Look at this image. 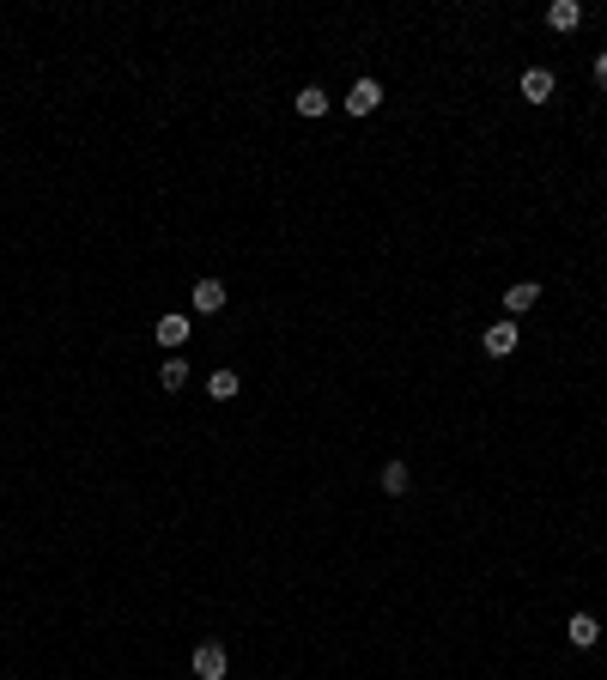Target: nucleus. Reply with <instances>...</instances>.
I'll use <instances>...</instances> for the list:
<instances>
[{"mask_svg": "<svg viewBox=\"0 0 607 680\" xmlns=\"http://www.w3.org/2000/svg\"><path fill=\"white\" fill-rule=\"evenodd\" d=\"M188 668H195L201 680H225V675H231V656H225V644H213V638H207V644H195Z\"/></svg>", "mask_w": 607, "mask_h": 680, "instance_id": "1", "label": "nucleus"}, {"mask_svg": "<svg viewBox=\"0 0 607 680\" xmlns=\"http://www.w3.org/2000/svg\"><path fill=\"white\" fill-rule=\"evenodd\" d=\"M516 322H492V328H486L480 335V346H486V359H510V353H516Z\"/></svg>", "mask_w": 607, "mask_h": 680, "instance_id": "2", "label": "nucleus"}, {"mask_svg": "<svg viewBox=\"0 0 607 680\" xmlns=\"http://www.w3.org/2000/svg\"><path fill=\"white\" fill-rule=\"evenodd\" d=\"M346 116H371V110H377V103H383V85L377 80H352V92H346Z\"/></svg>", "mask_w": 607, "mask_h": 680, "instance_id": "3", "label": "nucleus"}, {"mask_svg": "<svg viewBox=\"0 0 607 680\" xmlns=\"http://www.w3.org/2000/svg\"><path fill=\"white\" fill-rule=\"evenodd\" d=\"M188 304H195L201 316H219V310H225V286L219 280H195V286H188Z\"/></svg>", "mask_w": 607, "mask_h": 680, "instance_id": "4", "label": "nucleus"}, {"mask_svg": "<svg viewBox=\"0 0 607 680\" xmlns=\"http://www.w3.org/2000/svg\"><path fill=\"white\" fill-rule=\"evenodd\" d=\"M535 304H541V280H516L505 292V310L510 316H523V310H535Z\"/></svg>", "mask_w": 607, "mask_h": 680, "instance_id": "5", "label": "nucleus"}, {"mask_svg": "<svg viewBox=\"0 0 607 680\" xmlns=\"http://www.w3.org/2000/svg\"><path fill=\"white\" fill-rule=\"evenodd\" d=\"M546 24L565 37V31H577V24H583V6H577V0H553V6H546Z\"/></svg>", "mask_w": 607, "mask_h": 680, "instance_id": "6", "label": "nucleus"}, {"mask_svg": "<svg viewBox=\"0 0 607 680\" xmlns=\"http://www.w3.org/2000/svg\"><path fill=\"white\" fill-rule=\"evenodd\" d=\"M565 638L577 644V650H595V638H602V626H595V614H571Z\"/></svg>", "mask_w": 607, "mask_h": 680, "instance_id": "7", "label": "nucleus"}, {"mask_svg": "<svg viewBox=\"0 0 607 680\" xmlns=\"http://www.w3.org/2000/svg\"><path fill=\"white\" fill-rule=\"evenodd\" d=\"M377 486H383L389 499H401L407 486H413V474H407V461H383V474H377Z\"/></svg>", "mask_w": 607, "mask_h": 680, "instance_id": "8", "label": "nucleus"}, {"mask_svg": "<svg viewBox=\"0 0 607 680\" xmlns=\"http://www.w3.org/2000/svg\"><path fill=\"white\" fill-rule=\"evenodd\" d=\"M523 98H528V103H546V98H553V73H546V67H528V73H523Z\"/></svg>", "mask_w": 607, "mask_h": 680, "instance_id": "9", "label": "nucleus"}, {"mask_svg": "<svg viewBox=\"0 0 607 680\" xmlns=\"http://www.w3.org/2000/svg\"><path fill=\"white\" fill-rule=\"evenodd\" d=\"M182 340H188V316H159V346H170V353H177Z\"/></svg>", "mask_w": 607, "mask_h": 680, "instance_id": "10", "label": "nucleus"}, {"mask_svg": "<svg viewBox=\"0 0 607 680\" xmlns=\"http://www.w3.org/2000/svg\"><path fill=\"white\" fill-rule=\"evenodd\" d=\"M237 389H243V383H237V371H213V377H207V395H213V401H231Z\"/></svg>", "mask_w": 607, "mask_h": 680, "instance_id": "11", "label": "nucleus"}, {"mask_svg": "<svg viewBox=\"0 0 607 680\" xmlns=\"http://www.w3.org/2000/svg\"><path fill=\"white\" fill-rule=\"evenodd\" d=\"M292 103H298V116H323V110H328V92H316V85H304V92H298Z\"/></svg>", "mask_w": 607, "mask_h": 680, "instance_id": "12", "label": "nucleus"}, {"mask_svg": "<svg viewBox=\"0 0 607 680\" xmlns=\"http://www.w3.org/2000/svg\"><path fill=\"white\" fill-rule=\"evenodd\" d=\"M182 383H188V364H182V359H164V364H159V389H182Z\"/></svg>", "mask_w": 607, "mask_h": 680, "instance_id": "13", "label": "nucleus"}, {"mask_svg": "<svg viewBox=\"0 0 607 680\" xmlns=\"http://www.w3.org/2000/svg\"><path fill=\"white\" fill-rule=\"evenodd\" d=\"M595 85H602V98H607V49L595 55Z\"/></svg>", "mask_w": 607, "mask_h": 680, "instance_id": "14", "label": "nucleus"}]
</instances>
